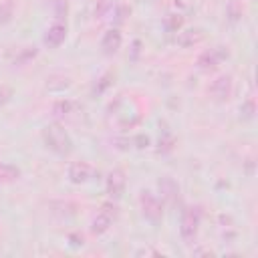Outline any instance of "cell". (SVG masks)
Returning <instances> with one entry per match:
<instances>
[{
  "label": "cell",
  "mask_w": 258,
  "mask_h": 258,
  "mask_svg": "<svg viewBox=\"0 0 258 258\" xmlns=\"http://www.w3.org/2000/svg\"><path fill=\"white\" fill-rule=\"evenodd\" d=\"M139 204H141V212H143V216H145L147 220H151V222H159V220H161V216H163L161 202H159L151 191L143 189L141 196H139Z\"/></svg>",
  "instance_id": "obj_2"
},
{
  "label": "cell",
  "mask_w": 258,
  "mask_h": 258,
  "mask_svg": "<svg viewBox=\"0 0 258 258\" xmlns=\"http://www.w3.org/2000/svg\"><path fill=\"white\" fill-rule=\"evenodd\" d=\"M14 14V0H4L0 4V24H6Z\"/></svg>",
  "instance_id": "obj_16"
},
{
  "label": "cell",
  "mask_w": 258,
  "mask_h": 258,
  "mask_svg": "<svg viewBox=\"0 0 258 258\" xmlns=\"http://www.w3.org/2000/svg\"><path fill=\"white\" fill-rule=\"evenodd\" d=\"M64 38H67V28L62 24H52L44 34V44L50 48H56L64 42Z\"/></svg>",
  "instance_id": "obj_9"
},
{
  "label": "cell",
  "mask_w": 258,
  "mask_h": 258,
  "mask_svg": "<svg viewBox=\"0 0 258 258\" xmlns=\"http://www.w3.org/2000/svg\"><path fill=\"white\" fill-rule=\"evenodd\" d=\"M208 91L216 101H226L232 95V77L230 75H222V77L214 79Z\"/></svg>",
  "instance_id": "obj_5"
},
{
  "label": "cell",
  "mask_w": 258,
  "mask_h": 258,
  "mask_svg": "<svg viewBox=\"0 0 258 258\" xmlns=\"http://www.w3.org/2000/svg\"><path fill=\"white\" fill-rule=\"evenodd\" d=\"M109 10H111V2H109V0H101V2H99V6L95 8V16L103 18V16H105Z\"/></svg>",
  "instance_id": "obj_19"
},
{
  "label": "cell",
  "mask_w": 258,
  "mask_h": 258,
  "mask_svg": "<svg viewBox=\"0 0 258 258\" xmlns=\"http://www.w3.org/2000/svg\"><path fill=\"white\" fill-rule=\"evenodd\" d=\"M177 44L179 46H194V44H200L202 40H204V32L202 30H198V28H189V30H183V32H179L177 34Z\"/></svg>",
  "instance_id": "obj_11"
},
{
  "label": "cell",
  "mask_w": 258,
  "mask_h": 258,
  "mask_svg": "<svg viewBox=\"0 0 258 258\" xmlns=\"http://www.w3.org/2000/svg\"><path fill=\"white\" fill-rule=\"evenodd\" d=\"M119 46H121V32H119V28H109V30L105 32L103 40H101L103 52L113 54V52H117Z\"/></svg>",
  "instance_id": "obj_10"
},
{
  "label": "cell",
  "mask_w": 258,
  "mask_h": 258,
  "mask_svg": "<svg viewBox=\"0 0 258 258\" xmlns=\"http://www.w3.org/2000/svg\"><path fill=\"white\" fill-rule=\"evenodd\" d=\"M20 177V169L10 163H0V183H10Z\"/></svg>",
  "instance_id": "obj_12"
},
{
  "label": "cell",
  "mask_w": 258,
  "mask_h": 258,
  "mask_svg": "<svg viewBox=\"0 0 258 258\" xmlns=\"http://www.w3.org/2000/svg\"><path fill=\"white\" fill-rule=\"evenodd\" d=\"M125 189V173L121 169H113L107 177V194L111 198H119Z\"/></svg>",
  "instance_id": "obj_7"
},
{
  "label": "cell",
  "mask_w": 258,
  "mask_h": 258,
  "mask_svg": "<svg viewBox=\"0 0 258 258\" xmlns=\"http://www.w3.org/2000/svg\"><path fill=\"white\" fill-rule=\"evenodd\" d=\"M42 139H44V145L50 151L58 153V155H67V153L73 151V139H71V135L58 123H52V125L44 127Z\"/></svg>",
  "instance_id": "obj_1"
},
{
  "label": "cell",
  "mask_w": 258,
  "mask_h": 258,
  "mask_svg": "<svg viewBox=\"0 0 258 258\" xmlns=\"http://www.w3.org/2000/svg\"><path fill=\"white\" fill-rule=\"evenodd\" d=\"M115 206L111 208L109 204H105L103 208H101V212L93 218V222H91V232L93 234H105L109 228H111V224H113V218H115Z\"/></svg>",
  "instance_id": "obj_4"
},
{
  "label": "cell",
  "mask_w": 258,
  "mask_h": 258,
  "mask_svg": "<svg viewBox=\"0 0 258 258\" xmlns=\"http://www.w3.org/2000/svg\"><path fill=\"white\" fill-rule=\"evenodd\" d=\"M254 113H256V105H254V101H252V99H246V101L242 103V107H240V115H242V119H252Z\"/></svg>",
  "instance_id": "obj_17"
},
{
  "label": "cell",
  "mask_w": 258,
  "mask_h": 258,
  "mask_svg": "<svg viewBox=\"0 0 258 258\" xmlns=\"http://www.w3.org/2000/svg\"><path fill=\"white\" fill-rule=\"evenodd\" d=\"M159 189H161V194H163L165 198H169V200H173V198L179 194V187H177V183H175L171 177H161V179H159Z\"/></svg>",
  "instance_id": "obj_13"
},
{
  "label": "cell",
  "mask_w": 258,
  "mask_h": 258,
  "mask_svg": "<svg viewBox=\"0 0 258 258\" xmlns=\"http://www.w3.org/2000/svg\"><path fill=\"white\" fill-rule=\"evenodd\" d=\"M181 24H183V16H179V14H171V16L165 20V28H167V30H177Z\"/></svg>",
  "instance_id": "obj_18"
},
{
  "label": "cell",
  "mask_w": 258,
  "mask_h": 258,
  "mask_svg": "<svg viewBox=\"0 0 258 258\" xmlns=\"http://www.w3.org/2000/svg\"><path fill=\"white\" fill-rule=\"evenodd\" d=\"M115 14H117V20L121 22V20H125V16H129V12H131V8L129 6H125V4H117L115 8Z\"/></svg>",
  "instance_id": "obj_20"
},
{
  "label": "cell",
  "mask_w": 258,
  "mask_h": 258,
  "mask_svg": "<svg viewBox=\"0 0 258 258\" xmlns=\"http://www.w3.org/2000/svg\"><path fill=\"white\" fill-rule=\"evenodd\" d=\"M71 111H73V101H69V99H60L52 105V115L54 117H67Z\"/></svg>",
  "instance_id": "obj_14"
},
{
  "label": "cell",
  "mask_w": 258,
  "mask_h": 258,
  "mask_svg": "<svg viewBox=\"0 0 258 258\" xmlns=\"http://www.w3.org/2000/svg\"><path fill=\"white\" fill-rule=\"evenodd\" d=\"M50 206L58 208V210H52V212L58 214V216H73L75 210H77V204H73V202H52Z\"/></svg>",
  "instance_id": "obj_15"
},
{
  "label": "cell",
  "mask_w": 258,
  "mask_h": 258,
  "mask_svg": "<svg viewBox=\"0 0 258 258\" xmlns=\"http://www.w3.org/2000/svg\"><path fill=\"white\" fill-rule=\"evenodd\" d=\"M10 95H12V91H10L8 87H0V107H2L4 103H8Z\"/></svg>",
  "instance_id": "obj_21"
},
{
  "label": "cell",
  "mask_w": 258,
  "mask_h": 258,
  "mask_svg": "<svg viewBox=\"0 0 258 258\" xmlns=\"http://www.w3.org/2000/svg\"><path fill=\"white\" fill-rule=\"evenodd\" d=\"M226 54H228V52H222L220 48H210V50H206V52H202V54L198 56V67H200L202 71L216 69V67L220 64V60H222Z\"/></svg>",
  "instance_id": "obj_6"
},
{
  "label": "cell",
  "mask_w": 258,
  "mask_h": 258,
  "mask_svg": "<svg viewBox=\"0 0 258 258\" xmlns=\"http://www.w3.org/2000/svg\"><path fill=\"white\" fill-rule=\"evenodd\" d=\"M91 173H93V169H91V165L85 163V161H75V163H71V167H69V179H71L73 183H85V181L91 177Z\"/></svg>",
  "instance_id": "obj_8"
},
{
  "label": "cell",
  "mask_w": 258,
  "mask_h": 258,
  "mask_svg": "<svg viewBox=\"0 0 258 258\" xmlns=\"http://www.w3.org/2000/svg\"><path fill=\"white\" fill-rule=\"evenodd\" d=\"M135 141L139 143L137 147H147V145H149V137H147V135H137Z\"/></svg>",
  "instance_id": "obj_22"
},
{
  "label": "cell",
  "mask_w": 258,
  "mask_h": 258,
  "mask_svg": "<svg viewBox=\"0 0 258 258\" xmlns=\"http://www.w3.org/2000/svg\"><path fill=\"white\" fill-rule=\"evenodd\" d=\"M198 226H200V210L196 208H187L181 214V222H179V232L183 240H194L198 234Z\"/></svg>",
  "instance_id": "obj_3"
}]
</instances>
